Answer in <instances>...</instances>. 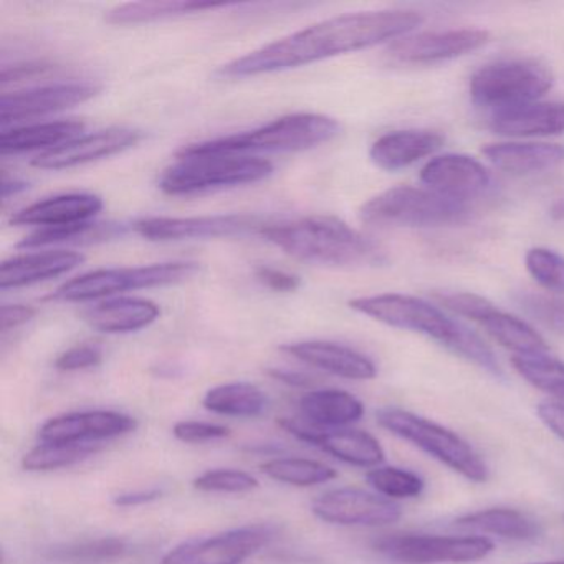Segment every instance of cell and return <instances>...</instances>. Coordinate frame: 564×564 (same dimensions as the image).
Masks as SVG:
<instances>
[{
    "mask_svg": "<svg viewBox=\"0 0 564 564\" xmlns=\"http://www.w3.org/2000/svg\"><path fill=\"white\" fill-rule=\"evenodd\" d=\"M422 21V15L414 11L358 12L326 19L223 65L217 75L247 78L306 67L336 55L401 39L419 28Z\"/></svg>",
    "mask_w": 564,
    "mask_h": 564,
    "instance_id": "1",
    "label": "cell"
},
{
    "mask_svg": "<svg viewBox=\"0 0 564 564\" xmlns=\"http://www.w3.org/2000/svg\"><path fill=\"white\" fill-rule=\"evenodd\" d=\"M349 308L376 322L404 332L421 333L467 361L480 366L491 375H501L500 366L491 349L480 336L445 315L438 306L431 305L415 296L384 293V295L361 296L349 302Z\"/></svg>",
    "mask_w": 564,
    "mask_h": 564,
    "instance_id": "2",
    "label": "cell"
},
{
    "mask_svg": "<svg viewBox=\"0 0 564 564\" xmlns=\"http://www.w3.org/2000/svg\"><path fill=\"white\" fill-rule=\"evenodd\" d=\"M260 236L289 256L315 265H375L384 260L378 243L336 217L312 216L267 224Z\"/></svg>",
    "mask_w": 564,
    "mask_h": 564,
    "instance_id": "3",
    "label": "cell"
},
{
    "mask_svg": "<svg viewBox=\"0 0 564 564\" xmlns=\"http://www.w3.org/2000/svg\"><path fill=\"white\" fill-rule=\"evenodd\" d=\"M339 133V123L326 115L295 113L265 127L189 144L177 156H246L247 153H290L328 143Z\"/></svg>",
    "mask_w": 564,
    "mask_h": 564,
    "instance_id": "4",
    "label": "cell"
},
{
    "mask_svg": "<svg viewBox=\"0 0 564 564\" xmlns=\"http://www.w3.org/2000/svg\"><path fill=\"white\" fill-rule=\"evenodd\" d=\"M376 421L386 431L398 435L402 441L411 442L414 447L421 448L467 480L475 484H485L488 480L490 471L484 458L451 429L399 408L379 409Z\"/></svg>",
    "mask_w": 564,
    "mask_h": 564,
    "instance_id": "5",
    "label": "cell"
},
{
    "mask_svg": "<svg viewBox=\"0 0 564 564\" xmlns=\"http://www.w3.org/2000/svg\"><path fill=\"white\" fill-rule=\"evenodd\" d=\"M470 216L467 200L432 189L399 186L362 204L359 217L372 226L441 227L462 224Z\"/></svg>",
    "mask_w": 564,
    "mask_h": 564,
    "instance_id": "6",
    "label": "cell"
},
{
    "mask_svg": "<svg viewBox=\"0 0 564 564\" xmlns=\"http://www.w3.org/2000/svg\"><path fill=\"white\" fill-rule=\"evenodd\" d=\"M177 160L158 180V187L170 196L256 184L273 173V164L262 158L177 156Z\"/></svg>",
    "mask_w": 564,
    "mask_h": 564,
    "instance_id": "7",
    "label": "cell"
},
{
    "mask_svg": "<svg viewBox=\"0 0 564 564\" xmlns=\"http://www.w3.org/2000/svg\"><path fill=\"white\" fill-rule=\"evenodd\" d=\"M553 85L546 67L534 61H501L485 65L470 80L474 104L491 113L534 104Z\"/></svg>",
    "mask_w": 564,
    "mask_h": 564,
    "instance_id": "8",
    "label": "cell"
},
{
    "mask_svg": "<svg viewBox=\"0 0 564 564\" xmlns=\"http://www.w3.org/2000/svg\"><path fill=\"white\" fill-rule=\"evenodd\" d=\"M199 272L196 262H163L128 269H100L64 283L52 295L62 302H90L130 290L174 285Z\"/></svg>",
    "mask_w": 564,
    "mask_h": 564,
    "instance_id": "9",
    "label": "cell"
},
{
    "mask_svg": "<svg viewBox=\"0 0 564 564\" xmlns=\"http://www.w3.org/2000/svg\"><path fill=\"white\" fill-rule=\"evenodd\" d=\"M485 536H441V534L392 533L372 541V550L401 564L470 563L494 551Z\"/></svg>",
    "mask_w": 564,
    "mask_h": 564,
    "instance_id": "10",
    "label": "cell"
},
{
    "mask_svg": "<svg viewBox=\"0 0 564 564\" xmlns=\"http://www.w3.org/2000/svg\"><path fill=\"white\" fill-rule=\"evenodd\" d=\"M437 300L457 315L478 323L495 341L517 356L547 355L550 346L543 336L523 319L498 310L494 303L474 293H437Z\"/></svg>",
    "mask_w": 564,
    "mask_h": 564,
    "instance_id": "11",
    "label": "cell"
},
{
    "mask_svg": "<svg viewBox=\"0 0 564 564\" xmlns=\"http://www.w3.org/2000/svg\"><path fill=\"white\" fill-rule=\"evenodd\" d=\"M272 538L273 530L265 524L234 528L184 541L167 551L161 564H243Z\"/></svg>",
    "mask_w": 564,
    "mask_h": 564,
    "instance_id": "12",
    "label": "cell"
},
{
    "mask_svg": "<svg viewBox=\"0 0 564 564\" xmlns=\"http://www.w3.org/2000/svg\"><path fill=\"white\" fill-rule=\"evenodd\" d=\"M267 223L256 216L148 217L133 224L134 232L151 242L217 239L262 234Z\"/></svg>",
    "mask_w": 564,
    "mask_h": 564,
    "instance_id": "13",
    "label": "cell"
},
{
    "mask_svg": "<svg viewBox=\"0 0 564 564\" xmlns=\"http://www.w3.org/2000/svg\"><path fill=\"white\" fill-rule=\"evenodd\" d=\"M318 520L339 527H386L401 520L398 503L358 487H341L319 495L312 505Z\"/></svg>",
    "mask_w": 564,
    "mask_h": 564,
    "instance_id": "14",
    "label": "cell"
},
{
    "mask_svg": "<svg viewBox=\"0 0 564 564\" xmlns=\"http://www.w3.org/2000/svg\"><path fill=\"white\" fill-rule=\"evenodd\" d=\"M280 424L300 441L315 445L319 451L352 467L376 468L384 462L381 444L368 432L346 427L318 429L308 422L292 419H285Z\"/></svg>",
    "mask_w": 564,
    "mask_h": 564,
    "instance_id": "15",
    "label": "cell"
},
{
    "mask_svg": "<svg viewBox=\"0 0 564 564\" xmlns=\"http://www.w3.org/2000/svg\"><path fill=\"white\" fill-rule=\"evenodd\" d=\"M100 90L98 85L74 82V84L47 85V87L18 91L14 95H4L0 101V123L6 130L8 124L68 110V108L87 104L91 98L97 97Z\"/></svg>",
    "mask_w": 564,
    "mask_h": 564,
    "instance_id": "16",
    "label": "cell"
},
{
    "mask_svg": "<svg viewBox=\"0 0 564 564\" xmlns=\"http://www.w3.org/2000/svg\"><path fill=\"white\" fill-rule=\"evenodd\" d=\"M137 425V419L121 412H68L44 422L39 429V437L51 444H98L130 434Z\"/></svg>",
    "mask_w": 564,
    "mask_h": 564,
    "instance_id": "17",
    "label": "cell"
},
{
    "mask_svg": "<svg viewBox=\"0 0 564 564\" xmlns=\"http://www.w3.org/2000/svg\"><path fill=\"white\" fill-rule=\"evenodd\" d=\"M490 34L480 29L422 32L401 37L389 47V55L399 64L429 65L464 57L487 44Z\"/></svg>",
    "mask_w": 564,
    "mask_h": 564,
    "instance_id": "18",
    "label": "cell"
},
{
    "mask_svg": "<svg viewBox=\"0 0 564 564\" xmlns=\"http://www.w3.org/2000/svg\"><path fill=\"white\" fill-rule=\"evenodd\" d=\"M141 138H143L141 131L133 130V128H108V130L77 138V140L62 144L47 153L39 154L32 161V166L47 171L84 166V164L123 153V151L137 147Z\"/></svg>",
    "mask_w": 564,
    "mask_h": 564,
    "instance_id": "19",
    "label": "cell"
},
{
    "mask_svg": "<svg viewBox=\"0 0 564 564\" xmlns=\"http://www.w3.org/2000/svg\"><path fill=\"white\" fill-rule=\"evenodd\" d=\"M421 181L435 193L467 200L490 187V174L474 158L444 154L429 161L421 170Z\"/></svg>",
    "mask_w": 564,
    "mask_h": 564,
    "instance_id": "20",
    "label": "cell"
},
{
    "mask_svg": "<svg viewBox=\"0 0 564 564\" xmlns=\"http://www.w3.org/2000/svg\"><path fill=\"white\" fill-rule=\"evenodd\" d=\"M282 349L299 361L338 378L369 381L378 376V368L368 356L339 343L312 339V341L290 343Z\"/></svg>",
    "mask_w": 564,
    "mask_h": 564,
    "instance_id": "21",
    "label": "cell"
},
{
    "mask_svg": "<svg viewBox=\"0 0 564 564\" xmlns=\"http://www.w3.org/2000/svg\"><path fill=\"white\" fill-rule=\"evenodd\" d=\"M104 209V200L95 194L72 193L48 197L31 204L11 217L12 226L45 227L75 226L90 223Z\"/></svg>",
    "mask_w": 564,
    "mask_h": 564,
    "instance_id": "22",
    "label": "cell"
},
{
    "mask_svg": "<svg viewBox=\"0 0 564 564\" xmlns=\"http://www.w3.org/2000/svg\"><path fill=\"white\" fill-rule=\"evenodd\" d=\"M84 262L85 256L70 250H48L12 257L0 267V289H21L47 282L72 272Z\"/></svg>",
    "mask_w": 564,
    "mask_h": 564,
    "instance_id": "23",
    "label": "cell"
},
{
    "mask_svg": "<svg viewBox=\"0 0 564 564\" xmlns=\"http://www.w3.org/2000/svg\"><path fill=\"white\" fill-rule=\"evenodd\" d=\"M444 137L429 130L392 131L372 143L369 158L382 171H399L441 150Z\"/></svg>",
    "mask_w": 564,
    "mask_h": 564,
    "instance_id": "24",
    "label": "cell"
},
{
    "mask_svg": "<svg viewBox=\"0 0 564 564\" xmlns=\"http://www.w3.org/2000/svg\"><path fill=\"white\" fill-rule=\"evenodd\" d=\"M161 310L156 303L144 299L105 300L85 310L84 319L100 333L124 335L148 328L160 318Z\"/></svg>",
    "mask_w": 564,
    "mask_h": 564,
    "instance_id": "25",
    "label": "cell"
},
{
    "mask_svg": "<svg viewBox=\"0 0 564 564\" xmlns=\"http://www.w3.org/2000/svg\"><path fill=\"white\" fill-rule=\"evenodd\" d=\"M490 130L500 137L534 138L564 133V104H530L491 115Z\"/></svg>",
    "mask_w": 564,
    "mask_h": 564,
    "instance_id": "26",
    "label": "cell"
},
{
    "mask_svg": "<svg viewBox=\"0 0 564 564\" xmlns=\"http://www.w3.org/2000/svg\"><path fill=\"white\" fill-rule=\"evenodd\" d=\"M494 166L505 173H541L564 163V147L546 143H495L481 150Z\"/></svg>",
    "mask_w": 564,
    "mask_h": 564,
    "instance_id": "27",
    "label": "cell"
},
{
    "mask_svg": "<svg viewBox=\"0 0 564 564\" xmlns=\"http://www.w3.org/2000/svg\"><path fill=\"white\" fill-rule=\"evenodd\" d=\"M300 412L308 424L318 429H343L365 415V405L341 389H316L300 399Z\"/></svg>",
    "mask_w": 564,
    "mask_h": 564,
    "instance_id": "28",
    "label": "cell"
},
{
    "mask_svg": "<svg viewBox=\"0 0 564 564\" xmlns=\"http://www.w3.org/2000/svg\"><path fill=\"white\" fill-rule=\"evenodd\" d=\"M82 121H51V123L31 124V127L12 128L2 131L0 151L2 154H24L32 151L55 150L62 144L77 140L84 133Z\"/></svg>",
    "mask_w": 564,
    "mask_h": 564,
    "instance_id": "29",
    "label": "cell"
},
{
    "mask_svg": "<svg viewBox=\"0 0 564 564\" xmlns=\"http://www.w3.org/2000/svg\"><path fill=\"white\" fill-rule=\"evenodd\" d=\"M455 527L468 528V530L513 541L536 540L541 534L538 521L513 508H487V510L467 513L455 520Z\"/></svg>",
    "mask_w": 564,
    "mask_h": 564,
    "instance_id": "30",
    "label": "cell"
},
{
    "mask_svg": "<svg viewBox=\"0 0 564 564\" xmlns=\"http://www.w3.org/2000/svg\"><path fill=\"white\" fill-rule=\"evenodd\" d=\"M203 404L213 414L257 417L267 409V395L252 382H227L209 389Z\"/></svg>",
    "mask_w": 564,
    "mask_h": 564,
    "instance_id": "31",
    "label": "cell"
},
{
    "mask_svg": "<svg viewBox=\"0 0 564 564\" xmlns=\"http://www.w3.org/2000/svg\"><path fill=\"white\" fill-rule=\"evenodd\" d=\"M227 8L226 4H193V2H131L111 9L107 22L115 25L144 24V22L163 21V19L181 18L197 12L216 11Z\"/></svg>",
    "mask_w": 564,
    "mask_h": 564,
    "instance_id": "32",
    "label": "cell"
},
{
    "mask_svg": "<svg viewBox=\"0 0 564 564\" xmlns=\"http://www.w3.org/2000/svg\"><path fill=\"white\" fill-rule=\"evenodd\" d=\"M262 470L272 480L302 488L326 484L338 475L322 462L299 457L273 458L262 465Z\"/></svg>",
    "mask_w": 564,
    "mask_h": 564,
    "instance_id": "33",
    "label": "cell"
},
{
    "mask_svg": "<svg viewBox=\"0 0 564 564\" xmlns=\"http://www.w3.org/2000/svg\"><path fill=\"white\" fill-rule=\"evenodd\" d=\"M100 451L98 444H51L42 442L22 458V467L28 471H51L72 467L78 462L94 457Z\"/></svg>",
    "mask_w": 564,
    "mask_h": 564,
    "instance_id": "34",
    "label": "cell"
},
{
    "mask_svg": "<svg viewBox=\"0 0 564 564\" xmlns=\"http://www.w3.org/2000/svg\"><path fill=\"white\" fill-rule=\"evenodd\" d=\"M511 365L533 388L564 401V362L547 355L513 356Z\"/></svg>",
    "mask_w": 564,
    "mask_h": 564,
    "instance_id": "35",
    "label": "cell"
},
{
    "mask_svg": "<svg viewBox=\"0 0 564 564\" xmlns=\"http://www.w3.org/2000/svg\"><path fill=\"white\" fill-rule=\"evenodd\" d=\"M127 543L118 538L75 541L51 551V560L70 564H98L117 560L127 553Z\"/></svg>",
    "mask_w": 564,
    "mask_h": 564,
    "instance_id": "36",
    "label": "cell"
},
{
    "mask_svg": "<svg viewBox=\"0 0 564 564\" xmlns=\"http://www.w3.org/2000/svg\"><path fill=\"white\" fill-rule=\"evenodd\" d=\"M366 481L389 500L415 498L424 491V480L414 471L399 467H376L366 474Z\"/></svg>",
    "mask_w": 564,
    "mask_h": 564,
    "instance_id": "37",
    "label": "cell"
},
{
    "mask_svg": "<svg viewBox=\"0 0 564 564\" xmlns=\"http://www.w3.org/2000/svg\"><path fill=\"white\" fill-rule=\"evenodd\" d=\"M193 487L207 494H247L259 487V480L237 468H214L194 478Z\"/></svg>",
    "mask_w": 564,
    "mask_h": 564,
    "instance_id": "38",
    "label": "cell"
},
{
    "mask_svg": "<svg viewBox=\"0 0 564 564\" xmlns=\"http://www.w3.org/2000/svg\"><path fill=\"white\" fill-rule=\"evenodd\" d=\"M527 270L530 275L553 292L564 293V257L554 250L536 247L527 253Z\"/></svg>",
    "mask_w": 564,
    "mask_h": 564,
    "instance_id": "39",
    "label": "cell"
},
{
    "mask_svg": "<svg viewBox=\"0 0 564 564\" xmlns=\"http://www.w3.org/2000/svg\"><path fill=\"white\" fill-rule=\"evenodd\" d=\"M97 224L85 223L75 224V226L45 227L37 232L25 237L19 247L21 249H39V247L52 246V243L70 242L75 239H85V237H98L95 234Z\"/></svg>",
    "mask_w": 564,
    "mask_h": 564,
    "instance_id": "40",
    "label": "cell"
},
{
    "mask_svg": "<svg viewBox=\"0 0 564 564\" xmlns=\"http://www.w3.org/2000/svg\"><path fill=\"white\" fill-rule=\"evenodd\" d=\"M521 306L538 322L543 323L546 328L564 335V302L547 296L524 293L521 296Z\"/></svg>",
    "mask_w": 564,
    "mask_h": 564,
    "instance_id": "41",
    "label": "cell"
},
{
    "mask_svg": "<svg viewBox=\"0 0 564 564\" xmlns=\"http://www.w3.org/2000/svg\"><path fill=\"white\" fill-rule=\"evenodd\" d=\"M174 437L184 444H204L219 441L230 434L226 425L204 421H180L173 427Z\"/></svg>",
    "mask_w": 564,
    "mask_h": 564,
    "instance_id": "42",
    "label": "cell"
},
{
    "mask_svg": "<svg viewBox=\"0 0 564 564\" xmlns=\"http://www.w3.org/2000/svg\"><path fill=\"white\" fill-rule=\"evenodd\" d=\"M104 361V351L98 346H74L58 356L55 368L61 371H82V369L97 368Z\"/></svg>",
    "mask_w": 564,
    "mask_h": 564,
    "instance_id": "43",
    "label": "cell"
},
{
    "mask_svg": "<svg viewBox=\"0 0 564 564\" xmlns=\"http://www.w3.org/2000/svg\"><path fill=\"white\" fill-rule=\"evenodd\" d=\"M256 276L262 285L273 292L292 293L302 285L299 276L285 272V270L273 269V267H259L256 270Z\"/></svg>",
    "mask_w": 564,
    "mask_h": 564,
    "instance_id": "44",
    "label": "cell"
},
{
    "mask_svg": "<svg viewBox=\"0 0 564 564\" xmlns=\"http://www.w3.org/2000/svg\"><path fill=\"white\" fill-rule=\"evenodd\" d=\"M540 421L553 432L554 435L564 441V404L557 401L540 402L536 408Z\"/></svg>",
    "mask_w": 564,
    "mask_h": 564,
    "instance_id": "45",
    "label": "cell"
},
{
    "mask_svg": "<svg viewBox=\"0 0 564 564\" xmlns=\"http://www.w3.org/2000/svg\"><path fill=\"white\" fill-rule=\"evenodd\" d=\"M35 310L25 305H4L2 306V315H0V328L2 333L11 332L19 328L34 318Z\"/></svg>",
    "mask_w": 564,
    "mask_h": 564,
    "instance_id": "46",
    "label": "cell"
},
{
    "mask_svg": "<svg viewBox=\"0 0 564 564\" xmlns=\"http://www.w3.org/2000/svg\"><path fill=\"white\" fill-rule=\"evenodd\" d=\"M51 65L44 64V62H37V64L15 65L12 70L4 68V72H2V84L21 80V78L34 77V75L44 74V72L51 70Z\"/></svg>",
    "mask_w": 564,
    "mask_h": 564,
    "instance_id": "47",
    "label": "cell"
},
{
    "mask_svg": "<svg viewBox=\"0 0 564 564\" xmlns=\"http://www.w3.org/2000/svg\"><path fill=\"white\" fill-rule=\"evenodd\" d=\"M161 497V490H141L121 494L115 497L113 503L118 507H140V505L150 503Z\"/></svg>",
    "mask_w": 564,
    "mask_h": 564,
    "instance_id": "48",
    "label": "cell"
},
{
    "mask_svg": "<svg viewBox=\"0 0 564 564\" xmlns=\"http://www.w3.org/2000/svg\"><path fill=\"white\" fill-rule=\"evenodd\" d=\"M270 375L290 386L310 384V379L306 378V376L300 375V372L296 371H289V369H270Z\"/></svg>",
    "mask_w": 564,
    "mask_h": 564,
    "instance_id": "49",
    "label": "cell"
},
{
    "mask_svg": "<svg viewBox=\"0 0 564 564\" xmlns=\"http://www.w3.org/2000/svg\"><path fill=\"white\" fill-rule=\"evenodd\" d=\"M28 184L21 180H9L8 176H4V183H2V197L4 200H8L11 196H18L22 191L28 189Z\"/></svg>",
    "mask_w": 564,
    "mask_h": 564,
    "instance_id": "50",
    "label": "cell"
},
{
    "mask_svg": "<svg viewBox=\"0 0 564 564\" xmlns=\"http://www.w3.org/2000/svg\"><path fill=\"white\" fill-rule=\"evenodd\" d=\"M534 564H564L563 561H546V563H534Z\"/></svg>",
    "mask_w": 564,
    "mask_h": 564,
    "instance_id": "51",
    "label": "cell"
}]
</instances>
